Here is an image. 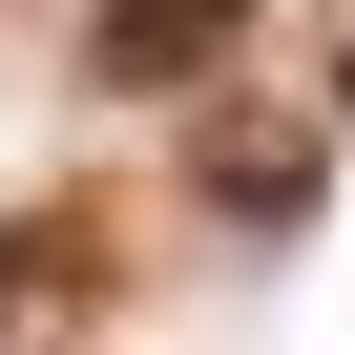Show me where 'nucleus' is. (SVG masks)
<instances>
[{
	"mask_svg": "<svg viewBox=\"0 0 355 355\" xmlns=\"http://www.w3.org/2000/svg\"><path fill=\"white\" fill-rule=\"evenodd\" d=\"M230 21H251V0H105V42H84V63H105V84H209Z\"/></svg>",
	"mask_w": 355,
	"mask_h": 355,
	"instance_id": "f257e3e1",
	"label": "nucleus"
},
{
	"mask_svg": "<svg viewBox=\"0 0 355 355\" xmlns=\"http://www.w3.org/2000/svg\"><path fill=\"white\" fill-rule=\"evenodd\" d=\"M334 105H355V42H334Z\"/></svg>",
	"mask_w": 355,
	"mask_h": 355,
	"instance_id": "f03ea898",
	"label": "nucleus"
}]
</instances>
